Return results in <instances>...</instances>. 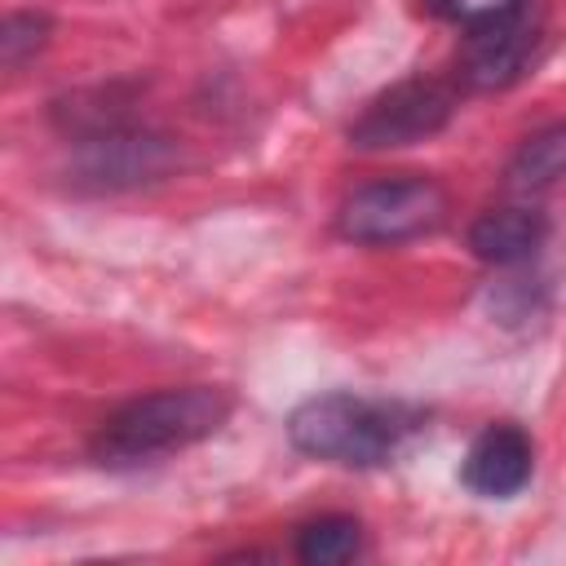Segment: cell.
<instances>
[{
  "label": "cell",
  "instance_id": "7a4b0ae2",
  "mask_svg": "<svg viewBox=\"0 0 566 566\" xmlns=\"http://www.w3.org/2000/svg\"><path fill=\"white\" fill-rule=\"evenodd\" d=\"M230 416V398L212 385H181V389H155L142 398H128L124 407H115L88 451L97 464L111 469H128V464H146L159 455H172L181 447H195L203 438H212Z\"/></svg>",
  "mask_w": 566,
  "mask_h": 566
},
{
  "label": "cell",
  "instance_id": "277c9868",
  "mask_svg": "<svg viewBox=\"0 0 566 566\" xmlns=\"http://www.w3.org/2000/svg\"><path fill=\"white\" fill-rule=\"evenodd\" d=\"M451 115H455V88L438 75H411V80L389 84L380 97L363 106V115L349 124V146L358 150L416 146L442 133Z\"/></svg>",
  "mask_w": 566,
  "mask_h": 566
},
{
  "label": "cell",
  "instance_id": "52a82bcc",
  "mask_svg": "<svg viewBox=\"0 0 566 566\" xmlns=\"http://www.w3.org/2000/svg\"><path fill=\"white\" fill-rule=\"evenodd\" d=\"M531 469H535L531 433L513 420H495L469 442L460 478L482 500H509L531 482Z\"/></svg>",
  "mask_w": 566,
  "mask_h": 566
},
{
  "label": "cell",
  "instance_id": "5b68a950",
  "mask_svg": "<svg viewBox=\"0 0 566 566\" xmlns=\"http://www.w3.org/2000/svg\"><path fill=\"white\" fill-rule=\"evenodd\" d=\"M535 44H539V9H535V0H522L517 9L495 13L464 31L460 80L469 88H486V93L509 88L531 71Z\"/></svg>",
  "mask_w": 566,
  "mask_h": 566
},
{
  "label": "cell",
  "instance_id": "8992f818",
  "mask_svg": "<svg viewBox=\"0 0 566 566\" xmlns=\"http://www.w3.org/2000/svg\"><path fill=\"white\" fill-rule=\"evenodd\" d=\"M80 177H88L93 186H142V181H155L164 177L177 155L164 137H150V133H128L124 124L119 128H106V133H88L80 137Z\"/></svg>",
  "mask_w": 566,
  "mask_h": 566
},
{
  "label": "cell",
  "instance_id": "9c48e42d",
  "mask_svg": "<svg viewBox=\"0 0 566 566\" xmlns=\"http://www.w3.org/2000/svg\"><path fill=\"white\" fill-rule=\"evenodd\" d=\"M504 181H509L513 195H526V199L562 190L566 186V124H548V128L531 133L513 150V159L504 168Z\"/></svg>",
  "mask_w": 566,
  "mask_h": 566
},
{
  "label": "cell",
  "instance_id": "7c38bea8",
  "mask_svg": "<svg viewBox=\"0 0 566 566\" xmlns=\"http://www.w3.org/2000/svg\"><path fill=\"white\" fill-rule=\"evenodd\" d=\"M517 4H522V0H424V9H429L433 18L455 22L460 31H469V27H478V22L495 18V13H509V9H517Z\"/></svg>",
  "mask_w": 566,
  "mask_h": 566
},
{
  "label": "cell",
  "instance_id": "30bf717a",
  "mask_svg": "<svg viewBox=\"0 0 566 566\" xmlns=\"http://www.w3.org/2000/svg\"><path fill=\"white\" fill-rule=\"evenodd\" d=\"M363 544V526L345 513H327V517H314L296 531V557L310 562V566H336V562H349Z\"/></svg>",
  "mask_w": 566,
  "mask_h": 566
},
{
  "label": "cell",
  "instance_id": "8fae6325",
  "mask_svg": "<svg viewBox=\"0 0 566 566\" xmlns=\"http://www.w3.org/2000/svg\"><path fill=\"white\" fill-rule=\"evenodd\" d=\"M49 31H53L49 13H40V9H13L0 22V62L9 71H18L27 57H35L49 44Z\"/></svg>",
  "mask_w": 566,
  "mask_h": 566
},
{
  "label": "cell",
  "instance_id": "6da1fadb",
  "mask_svg": "<svg viewBox=\"0 0 566 566\" xmlns=\"http://www.w3.org/2000/svg\"><path fill=\"white\" fill-rule=\"evenodd\" d=\"M420 424H424V411L398 398L318 394L287 416V438L301 455L345 464V469H376V464H389Z\"/></svg>",
  "mask_w": 566,
  "mask_h": 566
},
{
  "label": "cell",
  "instance_id": "ba28073f",
  "mask_svg": "<svg viewBox=\"0 0 566 566\" xmlns=\"http://www.w3.org/2000/svg\"><path fill=\"white\" fill-rule=\"evenodd\" d=\"M548 239V217L539 208H491L469 226V248L478 261L491 265H517L531 261Z\"/></svg>",
  "mask_w": 566,
  "mask_h": 566
},
{
  "label": "cell",
  "instance_id": "3957f363",
  "mask_svg": "<svg viewBox=\"0 0 566 566\" xmlns=\"http://www.w3.org/2000/svg\"><path fill=\"white\" fill-rule=\"evenodd\" d=\"M447 221V190L433 177H376L345 195L340 203V234L363 248H398L420 239Z\"/></svg>",
  "mask_w": 566,
  "mask_h": 566
}]
</instances>
